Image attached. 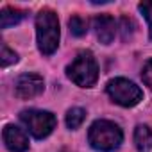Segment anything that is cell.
Instances as JSON below:
<instances>
[{
    "mask_svg": "<svg viewBox=\"0 0 152 152\" xmlns=\"http://www.w3.org/2000/svg\"><path fill=\"white\" fill-rule=\"evenodd\" d=\"M88 140H90L93 148L102 150V152H111V150H116L120 147L124 134L116 124H113L109 120H97L90 127Z\"/></svg>",
    "mask_w": 152,
    "mask_h": 152,
    "instance_id": "obj_2",
    "label": "cell"
},
{
    "mask_svg": "<svg viewBox=\"0 0 152 152\" xmlns=\"http://www.w3.org/2000/svg\"><path fill=\"white\" fill-rule=\"evenodd\" d=\"M66 73L72 83L81 88H91L99 79V66L91 52H81L66 68Z\"/></svg>",
    "mask_w": 152,
    "mask_h": 152,
    "instance_id": "obj_3",
    "label": "cell"
},
{
    "mask_svg": "<svg viewBox=\"0 0 152 152\" xmlns=\"http://www.w3.org/2000/svg\"><path fill=\"white\" fill-rule=\"evenodd\" d=\"M86 118V111L81 109V107H72L68 113H66V125L70 129H77L81 127V124L84 122Z\"/></svg>",
    "mask_w": 152,
    "mask_h": 152,
    "instance_id": "obj_11",
    "label": "cell"
},
{
    "mask_svg": "<svg viewBox=\"0 0 152 152\" xmlns=\"http://www.w3.org/2000/svg\"><path fill=\"white\" fill-rule=\"evenodd\" d=\"M4 143L11 152H25L29 148L27 134L16 125H6L4 127Z\"/></svg>",
    "mask_w": 152,
    "mask_h": 152,
    "instance_id": "obj_7",
    "label": "cell"
},
{
    "mask_svg": "<svg viewBox=\"0 0 152 152\" xmlns=\"http://www.w3.org/2000/svg\"><path fill=\"white\" fill-rule=\"evenodd\" d=\"M68 25H70V32L73 34V36H83V34H86V27H88V23H86V20L84 18H81V16H72L70 18V22H68Z\"/></svg>",
    "mask_w": 152,
    "mask_h": 152,
    "instance_id": "obj_12",
    "label": "cell"
},
{
    "mask_svg": "<svg viewBox=\"0 0 152 152\" xmlns=\"http://www.w3.org/2000/svg\"><path fill=\"white\" fill-rule=\"evenodd\" d=\"M25 18V13L15 7H4L2 13H0V27L2 29H9L16 23H20Z\"/></svg>",
    "mask_w": 152,
    "mask_h": 152,
    "instance_id": "obj_10",
    "label": "cell"
},
{
    "mask_svg": "<svg viewBox=\"0 0 152 152\" xmlns=\"http://www.w3.org/2000/svg\"><path fill=\"white\" fill-rule=\"evenodd\" d=\"M106 90H107V95L113 99V102H116L124 107H132L143 99V91L140 90V86H136L132 81L124 79V77L111 79L107 83Z\"/></svg>",
    "mask_w": 152,
    "mask_h": 152,
    "instance_id": "obj_4",
    "label": "cell"
},
{
    "mask_svg": "<svg viewBox=\"0 0 152 152\" xmlns=\"http://www.w3.org/2000/svg\"><path fill=\"white\" fill-rule=\"evenodd\" d=\"M36 36H38V47L45 56H50L56 52L59 45V20L54 11L43 9L38 13Z\"/></svg>",
    "mask_w": 152,
    "mask_h": 152,
    "instance_id": "obj_1",
    "label": "cell"
},
{
    "mask_svg": "<svg viewBox=\"0 0 152 152\" xmlns=\"http://www.w3.org/2000/svg\"><path fill=\"white\" fill-rule=\"evenodd\" d=\"M20 118L25 124V127L29 129V132L38 140L47 138L56 127V116L48 111L29 109V111H23L20 115Z\"/></svg>",
    "mask_w": 152,
    "mask_h": 152,
    "instance_id": "obj_5",
    "label": "cell"
},
{
    "mask_svg": "<svg viewBox=\"0 0 152 152\" xmlns=\"http://www.w3.org/2000/svg\"><path fill=\"white\" fill-rule=\"evenodd\" d=\"M16 61H18L16 52H13L6 43H2V47H0V64L6 68V66L13 64V63H16Z\"/></svg>",
    "mask_w": 152,
    "mask_h": 152,
    "instance_id": "obj_13",
    "label": "cell"
},
{
    "mask_svg": "<svg viewBox=\"0 0 152 152\" xmlns=\"http://www.w3.org/2000/svg\"><path fill=\"white\" fill-rule=\"evenodd\" d=\"M43 90H45V83L38 73H23L16 79V84H15L16 95L25 100L38 97L39 93H43Z\"/></svg>",
    "mask_w": 152,
    "mask_h": 152,
    "instance_id": "obj_6",
    "label": "cell"
},
{
    "mask_svg": "<svg viewBox=\"0 0 152 152\" xmlns=\"http://www.w3.org/2000/svg\"><path fill=\"white\" fill-rule=\"evenodd\" d=\"M134 143L138 152H150L152 148V129L148 125H138L134 131Z\"/></svg>",
    "mask_w": 152,
    "mask_h": 152,
    "instance_id": "obj_9",
    "label": "cell"
},
{
    "mask_svg": "<svg viewBox=\"0 0 152 152\" xmlns=\"http://www.w3.org/2000/svg\"><path fill=\"white\" fill-rule=\"evenodd\" d=\"M141 79H143V83H145V84L152 90V59H150V61H147V64L143 66Z\"/></svg>",
    "mask_w": 152,
    "mask_h": 152,
    "instance_id": "obj_15",
    "label": "cell"
},
{
    "mask_svg": "<svg viewBox=\"0 0 152 152\" xmlns=\"http://www.w3.org/2000/svg\"><path fill=\"white\" fill-rule=\"evenodd\" d=\"M93 29H95V34L99 38L100 43L107 45L115 39V34H116V23L111 16L107 15H100L93 20Z\"/></svg>",
    "mask_w": 152,
    "mask_h": 152,
    "instance_id": "obj_8",
    "label": "cell"
},
{
    "mask_svg": "<svg viewBox=\"0 0 152 152\" xmlns=\"http://www.w3.org/2000/svg\"><path fill=\"white\" fill-rule=\"evenodd\" d=\"M140 11L143 13L147 23H148V32H150V39H152V2L150 0H145V2L140 4Z\"/></svg>",
    "mask_w": 152,
    "mask_h": 152,
    "instance_id": "obj_14",
    "label": "cell"
}]
</instances>
